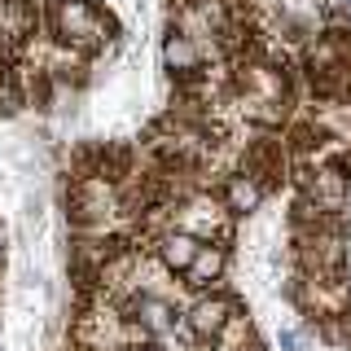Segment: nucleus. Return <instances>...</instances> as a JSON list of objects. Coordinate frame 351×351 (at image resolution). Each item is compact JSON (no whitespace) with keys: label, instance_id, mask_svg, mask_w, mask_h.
I'll return each instance as SVG.
<instances>
[{"label":"nucleus","instance_id":"obj_12","mask_svg":"<svg viewBox=\"0 0 351 351\" xmlns=\"http://www.w3.org/2000/svg\"><path fill=\"white\" fill-rule=\"evenodd\" d=\"M224 197H228V206L233 211H255L259 206V197H263V184L255 180V176H228V184H224Z\"/></svg>","mask_w":351,"mask_h":351},{"label":"nucleus","instance_id":"obj_13","mask_svg":"<svg viewBox=\"0 0 351 351\" xmlns=\"http://www.w3.org/2000/svg\"><path fill=\"white\" fill-rule=\"evenodd\" d=\"M321 5L329 14H338V18H351V0H321Z\"/></svg>","mask_w":351,"mask_h":351},{"label":"nucleus","instance_id":"obj_1","mask_svg":"<svg viewBox=\"0 0 351 351\" xmlns=\"http://www.w3.org/2000/svg\"><path fill=\"white\" fill-rule=\"evenodd\" d=\"M53 31L71 49H97V44H106L110 22L97 14L93 0H58L53 5Z\"/></svg>","mask_w":351,"mask_h":351},{"label":"nucleus","instance_id":"obj_3","mask_svg":"<svg viewBox=\"0 0 351 351\" xmlns=\"http://www.w3.org/2000/svg\"><path fill=\"white\" fill-rule=\"evenodd\" d=\"M176 233H189L193 241H211L224 233V211H219V202L211 197H193V202H184L180 211H176Z\"/></svg>","mask_w":351,"mask_h":351},{"label":"nucleus","instance_id":"obj_15","mask_svg":"<svg viewBox=\"0 0 351 351\" xmlns=\"http://www.w3.org/2000/svg\"><path fill=\"white\" fill-rule=\"evenodd\" d=\"M0 246H5V224H0Z\"/></svg>","mask_w":351,"mask_h":351},{"label":"nucleus","instance_id":"obj_2","mask_svg":"<svg viewBox=\"0 0 351 351\" xmlns=\"http://www.w3.org/2000/svg\"><path fill=\"white\" fill-rule=\"evenodd\" d=\"M241 110L255 119H281L285 110V84L268 66H250L241 71Z\"/></svg>","mask_w":351,"mask_h":351},{"label":"nucleus","instance_id":"obj_6","mask_svg":"<svg viewBox=\"0 0 351 351\" xmlns=\"http://www.w3.org/2000/svg\"><path fill=\"white\" fill-rule=\"evenodd\" d=\"M123 312H128L132 325H141V329H145V334H154V338H162V334H171V329H176L171 303L158 299V294H136V299H132Z\"/></svg>","mask_w":351,"mask_h":351},{"label":"nucleus","instance_id":"obj_10","mask_svg":"<svg viewBox=\"0 0 351 351\" xmlns=\"http://www.w3.org/2000/svg\"><path fill=\"white\" fill-rule=\"evenodd\" d=\"M219 272H224V246H197V255L189 259V268H184V285L202 290V285H211Z\"/></svg>","mask_w":351,"mask_h":351},{"label":"nucleus","instance_id":"obj_11","mask_svg":"<svg viewBox=\"0 0 351 351\" xmlns=\"http://www.w3.org/2000/svg\"><path fill=\"white\" fill-rule=\"evenodd\" d=\"M197 246H202V241H193L189 233H176V228H167V233L158 237V259L167 263V268H176V272H184V268H189V259L197 255Z\"/></svg>","mask_w":351,"mask_h":351},{"label":"nucleus","instance_id":"obj_8","mask_svg":"<svg viewBox=\"0 0 351 351\" xmlns=\"http://www.w3.org/2000/svg\"><path fill=\"white\" fill-rule=\"evenodd\" d=\"M75 211H80L84 224H101L114 211V193H110L106 176H84V184L75 189Z\"/></svg>","mask_w":351,"mask_h":351},{"label":"nucleus","instance_id":"obj_5","mask_svg":"<svg viewBox=\"0 0 351 351\" xmlns=\"http://www.w3.org/2000/svg\"><path fill=\"white\" fill-rule=\"evenodd\" d=\"M228 321H233V299H224V294H202L189 307V334H197V338L224 334Z\"/></svg>","mask_w":351,"mask_h":351},{"label":"nucleus","instance_id":"obj_7","mask_svg":"<svg viewBox=\"0 0 351 351\" xmlns=\"http://www.w3.org/2000/svg\"><path fill=\"white\" fill-rule=\"evenodd\" d=\"M40 27V9L36 0H0V40L5 44H22L31 40Z\"/></svg>","mask_w":351,"mask_h":351},{"label":"nucleus","instance_id":"obj_14","mask_svg":"<svg viewBox=\"0 0 351 351\" xmlns=\"http://www.w3.org/2000/svg\"><path fill=\"white\" fill-rule=\"evenodd\" d=\"M241 351H263V347H255V343H250V347H241Z\"/></svg>","mask_w":351,"mask_h":351},{"label":"nucleus","instance_id":"obj_9","mask_svg":"<svg viewBox=\"0 0 351 351\" xmlns=\"http://www.w3.org/2000/svg\"><path fill=\"white\" fill-rule=\"evenodd\" d=\"M162 58H167V66H171L176 75H193L197 66H202L206 49H202V40H197V36H184V31H171V40L162 44Z\"/></svg>","mask_w":351,"mask_h":351},{"label":"nucleus","instance_id":"obj_16","mask_svg":"<svg viewBox=\"0 0 351 351\" xmlns=\"http://www.w3.org/2000/svg\"><path fill=\"white\" fill-rule=\"evenodd\" d=\"M149 351H154V347H149Z\"/></svg>","mask_w":351,"mask_h":351},{"label":"nucleus","instance_id":"obj_4","mask_svg":"<svg viewBox=\"0 0 351 351\" xmlns=\"http://www.w3.org/2000/svg\"><path fill=\"white\" fill-rule=\"evenodd\" d=\"M303 189H307V202H316V211H338L343 197L351 189V171L343 167H316L303 176Z\"/></svg>","mask_w":351,"mask_h":351}]
</instances>
